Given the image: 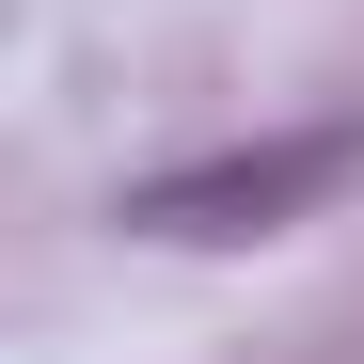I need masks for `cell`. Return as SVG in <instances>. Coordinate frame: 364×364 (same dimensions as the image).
<instances>
[{
  "instance_id": "6da1fadb",
  "label": "cell",
  "mask_w": 364,
  "mask_h": 364,
  "mask_svg": "<svg viewBox=\"0 0 364 364\" xmlns=\"http://www.w3.org/2000/svg\"><path fill=\"white\" fill-rule=\"evenodd\" d=\"M364 174V127H285V143H237V159H191V174H143L111 222H143V237H269L301 206H333Z\"/></svg>"
}]
</instances>
